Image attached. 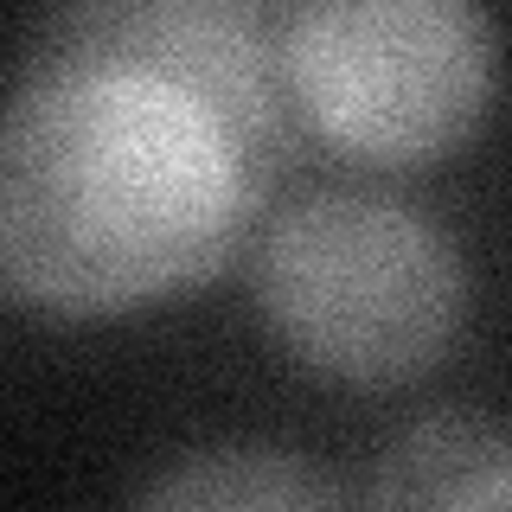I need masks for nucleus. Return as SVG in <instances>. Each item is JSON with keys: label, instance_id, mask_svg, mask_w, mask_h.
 I'll return each instance as SVG.
<instances>
[{"label": "nucleus", "instance_id": "obj_3", "mask_svg": "<svg viewBox=\"0 0 512 512\" xmlns=\"http://www.w3.org/2000/svg\"><path fill=\"white\" fill-rule=\"evenodd\" d=\"M282 84L320 141L429 160L493 96V20L468 0H308L276 20Z\"/></svg>", "mask_w": 512, "mask_h": 512}, {"label": "nucleus", "instance_id": "obj_4", "mask_svg": "<svg viewBox=\"0 0 512 512\" xmlns=\"http://www.w3.org/2000/svg\"><path fill=\"white\" fill-rule=\"evenodd\" d=\"M52 45L141 58L154 71L180 77L205 103L224 109V122L250 141L263 167H276L288 148V84L282 45L256 7L237 0H128V7H77L52 26Z\"/></svg>", "mask_w": 512, "mask_h": 512}, {"label": "nucleus", "instance_id": "obj_2", "mask_svg": "<svg viewBox=\"0 0 512 512\" xmlns=\"http://www.w3.org/2000/svg\"><path fill=\"white\" fill-rule=\"evenodd\" d=\"M468 269L429 212L372 186H314L263 224L256 308L301 365L346 384L423 372L461 327Z\"/></svg>", "mask_w": 512, "mask_h": 512}, {"label": "nucleus", "instance_id": "obj_6", "mask_svg": "<svg viewBox=\"0 0 512 512\" xmlns=\"http://www.w3.org/2000/svg\"><path fill=\"white\" fill-rule=\"evenodd\" d=\"M128 512H340L327 474L276 442H212L160 468Z\"/></svg>", "mask_w": 512, "mask_h": 512}, {"label": "nucleus", "instance_id": "obj_1", "mask_svg": "<svg viewBox=\"0 0 512 512\" xmlns=\"http://www.w3.org/2000/svg\"><path fill=\"white\" fill-rule=\"evenodd\" d=\"M218 103L141 58L52 45L0 122V269L52 314H122L212 276L263 192Z\"/></svg>", "mask_w": 512, "mask_h": 512}, {"label": "nucleus", "instance_id": "obj_5", "mask_svg": "<svg viewBox=\"0 0 512 512\" xmlns=\"http://www.w3.org/2000/svg\"><path fill=\"white\" fill-rule=\"evenodd\" d=\"M365 512H512V429L480 410H429L378 448Z\"/></svg>", "mask_w": 512, "mask_h": 512}]
</instances>
